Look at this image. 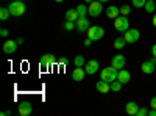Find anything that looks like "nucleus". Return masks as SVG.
<instances>
[{"label": "nucleus", "instance_id": "40", "mask_svg": "<svg viewBox=\"0 0 156 116\" xmlns=\"http://www.w3.org/2000/svg\"><path fill=\"white\" fill-rule=\"evenodd\" d=\"M98 2H101V3H106V2H109V0H98Z\"/></svg>", "mask_w": 156, "mask_h": 116}, {"label": "nucleus", "instance_id": "28", "mask_svg": "<svg viewBox=\"0 0 156 116\" xmlns=\"http://www.w3.org/2000/svg\"><path fill=\"white\" fill-rule=\"evenodd\" d=\"M147 3V0H133V5L134 8H144Z\"/></svg>", "mask_w": 156, "mask_h": 116}, {"label": "nucleus", "instance_id": "39", "mask_svg": "<svg viewBox=\"0 0 156 116\" xmlns=\"http://www.w3.org/2000/svg\"><path fill=\"white\" fill-rule=\"evenodd\" d=\"M92 2H94V0H84V3H87V5H89V3H92Z\"/></svg>", "mask_w": 156, "mask_h": 116}, {"label": "nucleus", "instance_id": "9", "mask_svg": "<svg viewBox=\"0 0 156 116\" xmlns=\"http://www.w3.org/2000/svg\"><path fill=\"white\" fill-rule=\"evenodd\" d=\"M17 41H12V39H6L5 43H3V52L6 54V55H12L17 50Z\"/></svg>", "mask_w": 156, "mask_h": 116}, {"label": "nucleus", "instance_id": "20", "mask_svg": "<svg viewBox=\"0 0 156 116\" xmlns=\"http://www.w3.org/2000/svg\"><path fill=\"white\" fill-rule=\"evenodd\" d=\"M76 11H78V16H80V17H86V14L89 13V8L83 3V5H78L76 6Z\"/></svg>", "mask_w": 156, "mask_h": 116}, {"label": "nucleus", "instance_id": "41", "mask_svg": "<svg viewBox=\"0 0 156 116\" xmlns=\"http://www.w3.org/2000/svg\"><path fill=\"white\" fill-rule=\"evenodd\" d=\"M55 2H56V3H62V2H64V0H55Z\"/></svg>", "mask_w": 156, "mask_h": 116}, {"label": "nucleus", "instance_id": "18", "mask_svg": "<svg viewBox=\"0 0 156 116\" xmlns=\"http://www.w3.org/2000/svg\"><path fill=\"white\" fill-rule=\"evenodd\" d=\"M137 110H139V105L136 104V102H128V104L125 105V111L128 114H131V116H136L137 114Z\"/></svg>", "mask_w": 156, "mask_h": 116}, {"label": "nucleus", "instance_id": "15", "mask_svg": "<svg viewBox=\"0 0 156 116\" xmlns=\"http://www.w3.org/2000/svg\"><path fill=\"white\" fill-rule=\"evenodd\" d=\"M84 75H86V71L83 68H75L72 71V79L75 82H83L84 80Z\"/></svg>", "mask_w": 156, "mask_h": 116}, {"label": "nucleus", "instance_id": "38", "mask_svg": "<svg viewBox=\"0 0 156 116\" xmlns=\"http://www.w3.org/2000/svg\"><path fill=\"white\" fill-rule=\"evenodd\" d=\"M153 25L156 27V13H153Z\"/></svg>", "mask_w": 156, "mask_h": 116}, {"label": "nucleus", "instance_id": "8", "mask_svg": "<svg viewBox=\"0 0 156 116\" xmlns=\"http://www.w3.org/2000/svg\"><path fill=\"white\" fill-rule=\"evenodd\" d=\"M140 69H142V72H144V74H147V75L153 74V72L156 71V58L144 61V63L140 64Z\"/></svg>", "mask_w": 156, "mask_h": 116}, {"label": "nucleus", "instance_id": "14", "mask_svg": "<svg viewBox=\"0 0 156 116\" xmlns=\"http://www.w3.org/2000/svg\"><path fill=\"white\" fill-rule=\"evenodd\" d=\"M17 111H19L20 116H28L33 111V105L30 104V102H22V104L17 107Z\"/></svg>", "mask_w": 156, "mask_h": 116}, {"label": "nucleus", "instance_id": "17", "mask_svg": "<svg viewBox=\"0 0 156 116\" xmlns=\"http://www.w3.org/2000/svg\"><path fill=\"white\" fill-rule=\"evenodd\" d=\"M117 80H120L123 85H126L129 80H131V74H129V71H126V69H120L119 74H117Z\"/></svg>", "mask_w": 156, "mask_h": 116}, {"label": "nucleus", "instance_id": "5", "mask_svg": "<svg viewBox=\"0 0 156 116\" xmlns=\"http://www.w3.org/2000/svg\"><path fill=\"white\" fill-rule=\"evenodd\" d=\"M140 38V32L137 28H128L125 33H123V39L126 41V44H134L139 41Z\"/></svg>", "mask_w": 156, "mask_h": 116}, {"label": "nucleus", "instance_id": "7", "mask_svg": "<svg viewBox=\"0 0 156 116\" xmlns=\"http://www.w3.org/2000/svg\"><path fill=\"white\" fill-rule=\"evenodd\" d=\"M87 8H89V14L92 16V17H98L101 13H103V3L98 2V0H94L92 3H89Z\"/></svg>", "mask_w": 156, "mask_h": 116}, {"label": "nucleus", "instance_id": "3", "mask_svg": "<svg viewBox=\"0 0 156 116\" xmlns=\"http://www.w3.org/2000/svg\"><path fill=\"white\" fill-rule=\"evenodd\" d=\"M87 38H90L94 43L100 41L103 36H105V30H103V27H100V25H94V27H89V30L86 32Z\"/></svg>", "mask_w": 156, "mask_h": 116}, {"label": "nucleus", "instance_id": "13", "mask_svg": "<svg viewBox=\"0 0 156 116\" xmlns=\"http://www.w3.org/2000/svg\"><path fill=\"white\" fill-rule=\"evenodd\" d=\"M95 88H97V91H98V93H101V94H108V93L111 91V83L100 79V80L95 83Z\"/></svg>", "mask_w": 156, "mask_h": 116}, {"label": "nucleus", "instance_id": "4", "mask_svg": "<svg viewBox=\"0 0 156 116\" xmlns=\"http://www.w3.org/2000/svg\"><path fill=\"white\" fill-rule=\"evenodd\" d=\"M114 28L117 32H120V33H125L128 28H129V21L126 16H119V17H115L114 19Z\"/></svg>", "mask_w": 156, "mask_h": 116}, {"label": "nucleus", "instance_id": "6", "mask_svg": "<svg viewBox=\"0 0 156 116\" xmlns=\"http://www.w3.org/2000/svg\"><path fill=\"white\" fill-rule=\"evenodd\" d=\"M56 63H58V60L55 58V55L45 54V55L41 58V61H39V66H41V68L45 71V69H48L50 66H53V64H56Z\"/></svg>", "mask_w": 156, "mask_h": 116}, {"label": "nucleus", "instance_id": "22", "mask_svg": "<svg viewBox=\"0 0 156 116\" xmlns=\"http://www.w3.org/2000/svg\"><path fill=\"white\" fill-rule=\"evenodd\" d=\"M73 64H75V68H84V57L83 55H76L73 58Z\"/></svg>", "mask_w": 156, "mask_h": 116}, {"label": "nucleus", "instance_id": "37", "mask_svg": "<svg viewBox=\"0 0 156 116\" xmlns=\"http://www.w3.org/2000/svg\"><path fill=\"white\" fill-rule=\"evenodd\" d=\"M16 41H17V44H19V46H22V44H23V38H17Z\"/></svg>", "mask_w": 156, "mask_h": 116}, {"label": "nucleus", "instance_id": "32", "mask_svg": "<svg viewBox=\"0 0 156 116\" xmlns=\"http://www.w3.org/2000/svg\"><path fill=\"white\" fill-rule=\"evenodd\" d=\"M92 43H94V41L90 39V38H86V39H84V46H86V47H89V46L92 44Z\"/></svg>", "mask_w": 156, "mask_h": 116}, {"label": "nucleus", "instance_id": "10", "mask_svg": "<svg viewBox=\"0 0 156 116\" xmlns=\"http://www.w3.org/2000/svg\"><path fill=\"white\" fill-rule=\"evenodd\" d=\"M75 24H76V28H75V30H76L78 33H84V32H87L89 27H90L87 17H78V21H76Z\"/></svg>", "mask_w": 156, "mask_h": 116}, {"label": "nucleus", "instance_id": "23", "mask_svg": "<svg viewBox=\"0 0 156 116\" xmlns=\"http://www.w3.org/2000/svg\"><path fill=\"white\" fill-rule=\"evenodd\" d=\"M122 82L120 80H114V82H111V91L112 93H119L120 89H122Z\"/></svg>", "mask_w": 156, "mask_h": 116}, {"label": "nucleus", "instance_id": "1", "mask_svg": "<svg viewBox=\"0 0 156 116\" xmlns=\"http://www.w3.org/2000/svg\"><path fill=\"white\" fill-rule=\"evenodd\" d=\"M9 13H11V16H14V17H20L25 14V11H27V6H25L23 3V0H14V2H11L9 3Z\"/></svg>", "mask_w": 156, "mask_h": 116}, {"label": "nucleus", "instance_id": "16", "mask_svg": "<svg viewBox=\"0 0 156 116\" xmlns=\"http://www.w3.org/2000/svg\"><path fill=\"white\" fill-rule=\"evenodd\" d=\"M106 16L109 17V19H115V17H119L120 16V8H117V6H114V5H109L108 8H106Z\"/></svg>", "mask_w": 156, "mask_h": 116}, {"label": "nucleus", "instance_id": "33", "mask_svg": "<svg viewBox=\"0 0 156 116\" xmlns=\"http://www.w3.org/2000/svg\"><path fill=\"white\" fill-rule=\"evenodd\" d=\"M0 35H2L3 38H6L8 36V30L6 28H2V30H0Z\"/></svg>", "mask_w": 156, "mask_h": 116}, {"label": "nucleus", "instance_id": "42", "mask_svg": "<svg viewBox=\"0 0 156 116\" xmlns=\"http://www.w3.org/2000/svg\"><path fill=\"white\" fill-rule=\"evenodd\" d=\"M154 2H156V0H154Z\"/></svg>", "mask_w": 156, "mask_h": 116}, {"label": "nucleus", "instance_id": "34", "mask_svg": "<svg viewBox=\"0 0 156 116\" xmlns=\"http://www.w3.org/2000/svg\"><path fill=\"white\" fill-rule=\"evenodd\" d=\"M148 116H156V108H150L148 110Z\"/></svg>", "mask_w": 156, "mask_h": 116}, {"label": "nucleus", "instance_id": "35", "mask_svg": "<svg viewBox=\"0 0 156 116\" xmlns=\"http://www.w3.org/2000/svg\"><path fill=\"white\" fill-rule=\"evenodd\" d=\"M151 55H153V58H156V44H153V47H151Z\"/></svg>", "mask_w": 156, "mask_h": 116}, {"label": "nucleus", "instance_id": "24", "mask_svg": "<svg viewBox=\"0 0 156 116\" xmlns=\"http://www.w3.org/2000/svg\"><path fill=\"white\" fill-rule=\"evenodd\" d=\"M145 11L147 13H154L156 11V3H154V0H147V3H145Z\"/></svg>", "mask_w": 156, "mask_h": 116}, {"label": "nucleus", "instance_id": "27", "mask_svg": "<svg viewBox=\"0 0 156 116\" xmlns=\"http://www.w3.org/2000/svg\"><path fill=\"white\" fill-rule=\"evenodd\" d=\"M129 13H131V6H129V5H122L120 6V14L122 16H128Z\"/></svg>", "mask_w": 156, "mask_h": 116}, {"label": "nucleus", "instance_id": "31", "mask_svg": "<svg viewBox=\"0 0 156 116\" xmlns=\"http://www.w3.org/2000/svg\"><path fill=\"white\" fill-rule=\"evenodd\" d=\"M150 108H156V96L151 97V100H150Z\"/></svg>", "mask_w": 156, "mask_h": 116}, {"label": "nucleus", "instance_id": "12", "mask_svg": "<svg viewBox=\"0 0 156 116\" xmlns=\"http://www.w3.org/2000/svg\"><path fill=\"white\" fill-rule=\"evenodd\" d=\"M125 63H126V60H125L123 55H114L112 60H111V66H114L115 69L120 71V69L125 68Z\"/></svg>", "mask_w": 156, "mask_h": 116}, {"label": "nucleus", "instance_id": "2", "mask_svg": "<svg viewBox=\"0 0 156 116\" xmlns=\"http://www.w3.org/2000/svg\"><path fill=\"white\" fill-rule=\"evenodd\" d=\"M117 74H119V69H115L114 66H108V68H103V69H101L100 79L111 83V82L117 80Z\"/></svg>", "mask_w": 156, "mask_h": 116}, {"label": "nucleus", "instance_id": "26", "mask_svg": "<svg viewBox=\"0 0 156 116\" xmlns=\"http://www.w3.org/2000/svg\"><path fill=\"white\" fill-rule=\"evenodd\" d=\"M125 44H126V41L123 39V36H122V38H117V39L114 41V49L120 50V49H123V47H125Z\"/></svg>", "mask_w": 156, "mask_h": 116}, {"label": "nucleus", "instance_id": "19", "mask_svg": "<svg viewBox=\"0 0 156 116\" xmlns=\"http://www.w3.org/2000/svg\"><path fill=\"white\" fill-rule=\"evenodd\" d=\"M78 17H80V16H78L76 8H70V9L66 11V19H67V21H73V22H76Z\"/></svg>", "mask_w": 156, "mask_h": 116}, {"label": "nucleus", "instance_id": "11", "mask_svg": "<svg viewBox=\"0 0 156 116\" xmlns=\"http://www.w3.org/2000/svg\"><path fill=\"white\" fill-rule=\"evenodd\" d=\"M98 68H100V64H98L97 60H89V61L84 64V71H86V74H89V75L95 74V72L98 71Z\"/></svg>", "mask_w": 156, "mask_h": 116}, {"label": "nucleus", "instance_id": "25", "mask_svg": "<svg viewBox=\"0 0 156 116\" xmlns=\"http://www.w3.org/2000/svg\"><path fill=\"white\" fill-rule=\"evenodd\" d=\"M9 16H11L9 8H5V6L0 8V19H2V21H6V19H9Z\"/></svg>", "mask_w": 156, "mask_h": 116}, {"label": "nucleus", "instance_id": "36", "mask_svg": "<svg viewBox=\"0 0 156 116\" xmlns=\"http://www.w3.org/2000/svg\"><path fill=\"white\" fill-rule=\"evenodd\" d=\"M8 114H11V110H5V111H2V116H8Z\"/></svg>", "mask_w": 156, "mask_h": 116}, {"label": "nucleus", "instance_id": "29", "mask_svg": "<svg viewBox=\"0 0 156 116\" xmlns=\"http://www.w3.org/2000/svg\"><path fill=\"white\" fill-rule=\"evenodd\" d=\"M136 116H148V108L147 107H139Z\"/></svg>", "mask_w": 156, "mask_h": 116}, {"label": "nucleus", "instance_id": "30", "mask_svg": "<svg viewBox=\"0 0 156 116\" xmlns=\"http://www.w3.org/2000/svg\"><path fill=\"white\" fill-rule=\"evenodd\" d=\"M58 63L62 64V66H66V64H69V58H67V57H62V58L58 60Z\"/></svg>", "mask_w": 156, "mask_h": 116}, {"label": "nucleus", "instance_id": "21", "mask_svg": "<svg viewBox=\"0 0 156 116\" xmlns=\"http://www.w3.org/2000/svg\"><path fill=\"white\" fill-rule=\"evenodd\" d=\"M62 28L66 30V32H70V30H75L76 28V24L73 22V21H67L66 19V22L62 24Z\"/></svg>", "mask_w": 156, "mask_h": 116}]
</instances>
